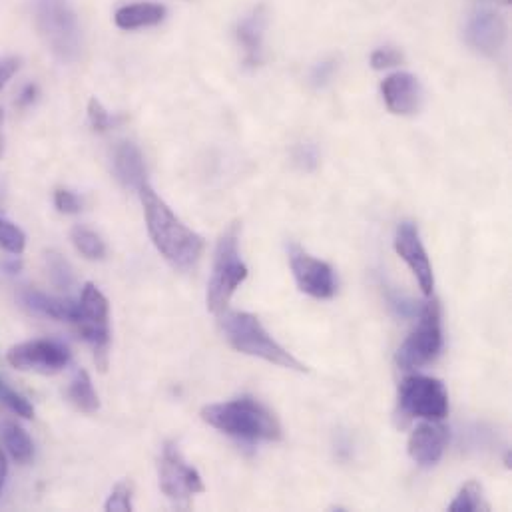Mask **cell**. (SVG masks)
<instances>
[{
    "instance_id": "19",
    "label": "cell",
    "mask_w": 512,
    "mask_h": 512,
    "mask_svg": "<svg viewBox=\"0 0 512 512\" xmlns=\"http://www.w3.org/2000/svg\"><path fill=\"white\" fill-rule=\"evenodd\" d=\"M166 18V8L162 4L154 2H138V4H128L122 6L114 20L122 30H138V28H148L156 26Z\"/></svg>"
},
{
    "instance_id": "17",
    "label": "cell",
    "mask_w": 512,
    "mask_h": 512,
    "mask_svg": "<svg viewBox=\"0 0 512 512\" xmlns=\"http://www.w3.org/2000/svg\"><path fill=\"white\" fill-rule=\"evenodd\" d=\"M267 26V12L263 6H257L246 18L240 20L236 36L246 52V64L257 66L263 54V34Z\"/></svg>"
},
{
    "instance_id": "32",
    "label": "cell",
    "mask_w": 512,
    "mask_h": 512,
    "mask_svg": "<svg viewBox=\"0 0 512 512\" xmlns=\"http://www.w3.org/2000/svg\"><path fill=\"white\" fill-rule=\"evenodd\" d=\"M295 162L303 168V170H313L319 162V152L313 144H299L295 150Z\"/></svg>"
},
{
    "instance_id": "25",
    "label": "cell",
    "mask_w": 512,
    "mask_h": 512,
    "mask_svg": "<svg viewBox=\"0 0 512 512\" xmlns=\"http://www.w3.org/2000/svg\"><path fill=\"white\" fill-rule=\"evenodd\" d=\"M0 248L12 256H20L26 248L24 232L2 218H0Z\"/></svg>"
},
{
    "instance_id": "30",
    "label": "cell",
    "mask_w": 512,
    "mask_h": 512,
    "mask_svg": "<svg viewBox=\"0 0 512 512\" xmlns=\"http://www.w3.org/2000/svg\"><path fill=\"white\" fill-rule=\"evenodd\" d=\"M54 206L60 214H80L82 200L70 192V190H56L54 194Z\"/></svg>"
},
{
    "instance_id": "24",
    "label": "cell",
    "mask_w": 512,
    "mask_h": 512,
    "mask_svg": "<svg viewBox=\"0 0 512 512\" xmlns=\"http://www.w3.org/2000/svg\"><path fill=\"white\" fill-rule=\"evenodd\" d=\"M46 267H48V275H50V281L54 283V287H58V289L72 287L74 271L66 257L60 256L56 252H50V254H46Z\"/></svg>"
},
{
    "instance_id": "33",
    "label": "cell",
    "mask_w": 512,
    "mask_h": 512,
    "mask_svg": "<svg viewBox=\"0 0 512 512\" xmlns=\"http://www.w3.org/2000/svg\"><path fill=\"white\" fill-rule=\"evenodd\" d=\"M16 70H18V60L16 58H2L0 60V90L14 76Z\"/></svg>"
},
{
    "instance_id": "1",
    "label": "cell",
    "mask_w": 512,
    "mask_h": 512,
    "mask_svg": "<svg viewBox=\"0 0 512 512\" xmlns=\"http://www.w3.org/2000/svg\"><path fill=\"white\" fill-rule=\"evenodd\" d=\"M148 234L156 250L178 269H192L204 254V240L192 232L146 182L140 190Z\"/></svg>"
},
{
    "instance_id": "21",
    "label": "cell",
    "mask_w": 512,
    "mask_h": 512,
    "mask_svg": "<svg viewBox=\"0 0 512 512\" xmlns=\"http://www.w3.org/2000/svg\"><path fill=\"white\" fill-rule=\"evenodd\" d=\"M2 441L4 447L8 449L10 457L20 463L26 465L32 461L34 457V445L30 441V437L26 435V431L22 427H18L16 423H6L2 429Z\"/></svg>"
},
{
    "instance_id": "7",
    "label": "cell",
    "mask_w": 512,
    "mask_h": 512,
    "mask_svg": "<svg viewBox=\"0 0 512 512\" xmlns=\"http://www.w3.org/2000/svg\"><path fill=\"white\" fill-rule=\"evenodd\" d=\"M108 319H110V305L106 295L94 283H86L78 301V315L74 323L80 335L94 349V359L100 371H106L108 355H110V321Z\"/></svg>"
},
{
    "instance_id": "35",
    "label": "cell",
    "mask_w": 512,
    "mask_h": 512,
    "mask_svg": "<svg viewBox=\"0 0 512 512\" xmlns=\"http://www.w3.org/2000/svg\"><path fill=\"white\" fill-rule=\"evenodd\" d=\"M4 479H6V459H4V453L0 451V493L4 487Z\"/></svg>"
},
{
    "instance_id": "38",
    "label": "cell",
    "mask_w": 512,
    "mask_h": 512,
    "mask_svg": "<svg viewBox=\"0 0 512 512\" xmlns=\"http://www.w3.org/2000/svg\"><path fill=\"white\" fill-rule=\"evenodd\" d=\"M501 2H509V0H501Z\"/></svg>"
},
{
    "instance_id": "2",
    "label": "cell",
    "mask_w": 512,
    "mask_h": 512,
    "mask_svg": "<svg viewBox=\"0 0 512 512\" xmlns=\"http://www.w3.org/2000/svg\"><path fill=\"white\" fill-rule=\"evenodd\" d=\"M202 419L220 433L246 443H275L283 437L277 417L263 403L248 395L204 407Z\"/></svg>"
},
{
    "instance_id": "18",
    "label": "cell",
    "mask_w": 512,
    "mask_h": 512,
    "mask_svg": "<svg viewBox=\"0 0 512 512\" xmlns=\"http://www.w3.org/2000/svg\"><path fill=\"white\" fill-rule=\"evenodd\" d=\"M20 299L30 311H34L38 315L58 319V321H72V323L76 321L78 303H74L70 299L52 297V295H46L38 289H24L20 293Z\"/></svg>"
},
{
    "instance_id": "3",
    "label": "cell",
    "mask_w": 512,
    "mask_h": 512,
    "mask_svg": "<svg viewBox=\"0 0 512 512\" xmlns=\"http://www.w3.org/2000/svg\"><path fill=\"white\" fill-rule=\"evenodd\" d=\"M220 323H222V331L228 339V343L250 357L263 359L271 365L283 367V369H291V371H299L305 373L307 367L295 359L285 347H281L261 325V321L256 315L246 313V311H224L220 313Z\"/></svg>"
},
{
    "instance_id": "28",
    "label": "cell",
    "mask_w": 512,
    "mask_h": 512,
    "mask_svg": "<svg viewBox=\"0 0 512 512\" xmlns=\"http://www.w3.org/2000/svg\"><path fill=\"white\" fill-rule=\"evenodd\" d=\"M88 120L96 132H108L118 122L114 116H110V112L96 98H90V102H88Z\"/></svg>"
},
{
    "instance_id": "37",
    "label": "cell",
    "mask_w": 512,
    "mask_h": 512,
    "mask_svg": "<svg viewBox=\"0 0 512 512\" xmlns=\"http://www.w3.org/2000/svg\"><path fill=\"white\" fill-rule=\"evenodd\" d=\"M0 126H2V110H0Z\"/></svg>"
},
{
    "instance_id": "34",
    "label": "cell",
    "mask_w": 512,
    "mask_h": 512,
    "mask_svg": "<svg viewBox=\"0 0 512 512\" xmlns=\"http://www.w3.org/2000/svg\"><path fill=\"white\" fill-rule=\"evenodd\" d=\"M34 98H36V86H32V84H28L24 90H22V94L18 96V106H30L32 102H34Z\"/></svg>"
},
{
    "instance_id": "4",
    "label": "cell",
    "mask_w": 512,
    "mask_h": 512,
    "mask_svg": "<svg viewBox=\"0 0 512 512\" xmlns=\"http://www.w3.org/2000/svg\"><path fill=\"white\" fill-rule=\"evenodd\" d=\"M248 279V267L240 257V226L232 224L218 240L212 277L208 283V309L220 315L228 309L234 293Z\"/></svg>"
},
{
    "instance_id": "36",
    "label": "cell",
    "mask_w": 512,
    "mask_h": 512,
    "mask_svg": "<svg viewBox=\"0 0 512 512\" xmlns=\"http://www.w3.org/2000/svg\"><path fill=\"white\" fill-rule=\"evenodd\" d=\"M2 154H4V136L0 134V158H2Z\"/></svg>"
},
{
    "instance_id": "31",
    "label": "cell",
    "mask_w": 512,
    "mask_h": 512,
    "mask_svg": "<svg viewBox=\"0 0 512 512\" xmlns=\"http://www.w3.org/2000/svg\"><path fill=\"white\" fill-rule=\"evenodd\" d=\"M335 72H337V60H333V58L323 60V62L315 64V68L311 70V84H313L315 88H321V86H325V84L331 82V78L335 76Z\"/></svg>"
},
{
    "instance_id": "11",
    "label": "cell",
    "mask_w": 512,
    "mask_h": 512,
    "mask_svg": "<svg viewBox=\"0 0 512 512\" xmlns=\"http://www.w3.org/2000/svg\"><path fill=\"white\" fill-rule=\"evenodd\" d=\"M289 265L301 293L313 299H331L335 295V275L329 263L309 256L299 246H289Z\"/></svg>"
},
{
    "instance_id": "23",
    "label": "cell",
    "mask_w": 512,
    "mask_h": 512,
    "mask_svg": "<svg viewBox=\"0 0 512 512\" xmlns=\"http://www.w3.org/2000/svg\"><path fill=\"white\" fill-rule=\"evenodd\" d=\"M72 244L74 248L86 257V259H92V261H100L106 257V244L102 242V238L88 230V228H82V226H76L72 230Z\"/></svg>"
},
{
    "instance_id": "5",
    "label": "cell",
    "mask_w": 512,
    "mask_h": 512,
    "mask_svg": "<svg viewBox=\"0 0 512 512\" xmlns=\"http://www.w3.org/2000/svg\"><path fill=\"white\" fill-rule=\"evenodd\" d=\"M36 24L50 48L62 62H74L82 48L80 26L68 0H38Z\"/></svg>"
},
{
    "instance_id": "27",
    "label": "cell",
    "mask_w": 512,
    "mask_h": 512,
    "mask_svg": "<svg viewBox=\"0 0 512 512\" xmlns=\"http://www.w3.org/2000/svg\"><path fill=\"white\" fill-rule=\"evenodd\" d=\"M132 497H134V487H132V483H128V481L118 483V485L112 489V493H110V497H108L104 509H106V511L118 512L134 511Z\"/></svg>"
},
{
    "instance_id": "9",
    "label": "cell",
    "mask_w": 512,
    "mask_h": 512,
    "mask_svg": "<svg viewBox=\"0 0 512 512\" xmlns=\"http://www.w3.org/2000/svg\"><path fill=\"white\" fill-rule=\"evenodd\" d=\"M160 489L176 505H188L194 495H202L206 485L200 473L190 467L174 443H166L160 459Z\"/></svg>"
},
{
    "instance_id": "22",
    "label": "cell",
    "mask_w": 512,
    "mask_h": 512,
    "mask_svg": "<svg viewBox=\"0 0 512 512\" xmlns=\"http://www.w3.org/2000/svg\"><path fill=\"white\" fill-rule=\"evenodd\" d=\"M489 503L485 501V493H483V485L479 481H471L467 483L459 495L455 497V501L449 505L451 512H473V511H489Z\"/></svg>"
},
{
    "instance_id": "13",
    "label": "cell",
    "mask_w": 512,
    "mask_h": 512,
    "mask_svg": "<svg viewBox=\"0 0 512 512\" xmlns=\"http://www.w3.org/2000/svg\"><path fill=\"white\" fill-rule=\"evenodd\" d=\"M465 38L471 48L485 56H497L507 42V24L493 10L475 12L465 28Z\"/></svg>"
},
{
    "instance_id": "14",
    "label": "cell",
    "mask_w": 512,
    "mask_h": 512,
    "mask_svg": "<svg viewBox=\"0 0 512 512\" xmlns=\"http://www.w3.org/2000/svg\"><path fill=\"white\" fill-rule=\"evenodd\" d=\"M449 429L439 425V421L421 423L409 437V457L421 467L437 465L447 449L449 443Z\"/></svg>"
},
{
    "instance_id": "10",
    "label": "cell",
    "mask_w": 512,
    "mask_h": 512,
    "mask_svg": "<svg viewBox=\"0 0 512 512\" xmlns=\"http://www.w3.org/2000/svg\"><path fill=\"white\" fill-rule=\"evenodd\" d=\"M6 359L14 369H20V371L54 375L68 365L70 351L56 341L34 339V341L14 345L8 351Z\"/></svg>"
},
{
    "instance_id": "8",
    "label": "cell",
    "mask_w": 512,
    "mask_h": 512,
    "mask_svg": "<svg viewBox=\"0 0 512 512\" xmlns=\"http://www.w3.org/2000/svg\"><path fill=\"white\" fill-rule=\"evenodd\" d=\"M399 411L411 419L441 421L449 415V393L441 379L409 375L399 387Z\"/></svg>"
},
{
    "instance_id": "15",
    "label": "cell",
    "mask_w": 512,
    "mask_h": 512,
    "mask_svg": "<svg viewBox=\"0 0 512 512\" xmlns=\"http://www.w3.org/2000/svg\"><path fill=\"white\" fill-rule=\"evenodd\" d=\"M381 94L389 112L397 116H411L419 110L421 86L409 72H395L387 76L381 84Z\"/></svg>"
},
{
    "instance_id": "29",
    "label": "cell",
    "mask_w": 512,
    "mask_h": 512,
    "mask_svg": "<svg viewBox=\"0 0 512 512\" xmlns=\"http://www.w3.org/2000/svg\"><path fill=\"white\" fill-rule=\"evenodd\" d=\"M401 62H403V54H401V50H397L393 46L377 48L371 54V66L375 70H387V68H393V66L401 64Z\"/></svg>"
},
{
    "instance_id": "12",
    "label": "cell",
    "mask_w": 512,
    "mask_h": 512,
    "mask_svg": "<svg viewBox=\"0 0 512 512\" xmlns=\"http://www.w3.org/2000/svg\"><path fill=\"white\" fill-rule=\"evenodd\" d=\"M395 252L409 265L413 271L421 291L429 297L435 287V273L429 254L421 242L419 228L413 222H403L395 236Z\"/></svg>"
},
{
    "instance_id": "26",
    "label": "cell",
    "mask_w": 512,
    "mask_h": 512,
    "mask_svg": "<svg viewBox=\"0 0 512 512\" xmlns=\"http://www.w3.org/2000/svg\"><path fill=\"white\" fill-rule=\"evenodd\" d=\"M0 401L22 419H32L34 417V407L28 403V399L22 397L20 393L12 391L2 379H0Z\"/></svg>"
},
{
    "instance_id": "16",
    "label": "cell",
    "mask_w": 512,
    "mask_h": 512,
    "mask_svg": "<svg viewBox=\"0 0 512 512\" xmlns=\"http://www.w3.org/2000/svg\"><path fill=\"white\" fill-rule=\"evenodd\" d=\"M114 172L124 188L140 190L146 180V164L140 148L132 142H122L114 150Z\"/></svg>"
},
{
    "instance_id": "20",
    "label": "cell",
    "mask_w": 512,
    "mask_h": 512,
    "mask_svg": "<svg viewBox=\"0 0 512 512\" xmlns=\"http://www.w3.org/2000/svg\"><path fill=\"white\" fill-rule=\"evenodd\" d=\"M66 395H68V401H70L80 413L92 415V413H96V411L100 409L98 393L94 391L92 379H90V375H88L84 369H80V371L74 375V379H72V383H70Z\"/></svg>"
},
{
    "instance_id": "6",
    "label": "cell",
    "mask_w": 512,
    "mask_h": 512,
    "mask_svg": "<svg viewBox=\"0 0 512 512\" xmlns=\"http://www.w3.org/2000/svg\"><path fill=\"white\" fill-rule=\"evenodd\" d=\"M443 351V311L439 299L425 303L419 323L397 351V365L403 371L421 369L433 363Z\"/></svg>"
}]
</instances>
